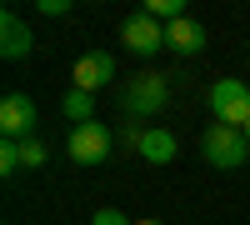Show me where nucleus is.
I'll return each mask as SVG.
<instances>
[{"label":"nucleus","instance_id":"nucleus-15","mask_svg":"<svg viewBox=\"0 0 250 225\" xmlns=\"http://www.w3.org/2000/svg\"><path fill=\"white\" fill-rule=\"evenodd\" d=\"M90 225H135V220H125L115 205H105V210H95V215H90Z\"/></svg>","mask_w":250,"mask_h":225},{"label":"nucleus","instance_id":"nucleus-16","mask_svg":"<svg viewBox=\"0 0 250 225\" xmlns=\"http://www.w3.org/2000/svg\"><path fill=\"white\" fill-rule=\"evenodd\" d=\"M35 10H40V15H65V10H70V0H40Z\"/></svg>","mask_w":250,"mask_h":225},{"label":"nucleus","instance_id":"nucleus-4","mask_svg":"<svg viewBox=\"0 0 250 225\" xmlns=\"http://www.w3.org/2000/svg\"><path fill=\"white\" fill-rule=\"evenodd\" d=\"M70 160L75 165H105L110 160V130L100 120H85V125H70Z\"/></svg>","mask_w":250,"mask_h":225},{"label":"nucleus","instance_id":"nucleus-12","mask_svg":"<svg viewBox=\"0 0 250 225\" xmlns=\"http://www.w3.org/2000/svg\"><path fill=\"white\" fill-rule=\"evenodd\" d=\"M140 10L150 15V20H165V25H175V20H185V5H180V0H145Z\"/></svg>","mask_w":250,"mask_h":225},{"label":"nucleus","instance_id":"nucleus-2","mask_svg":"<svg viewBox=\"0 0 250 225\" xmlns=\"http://www.w3.org/2000/svg\"><path fill=\"white\" fill-rule=\"evenodd\" d=\"M200 155L210 160L215 170H235V165L250 160V140H245V130L215 120V125H205V135H200Z\"/></svg>","mask_w":250,"mask_h":225},{"label":"nucleus","instance_id":"nucleus-8","mask_svg":"<svg viewBox=\"0 0 250 225\" xmlns=\"http://www.w3.org/2000/svg\"><path fill=\"white\" fill-rule=\"evenodd\" d=\"M30 50H35L30 25H25L15 10H5V15H0V55H5V60H20V55H30Z\"/></svg>","mask_w":250,"mask_h":225},{"label":"nucleus","instance_id":"nucleus-13","mask_svg":"<svg viewBox=\"0 0 250 225\" xmlns=\"http://www.w3.org/2000/svg\"><path fill=\"white\" fill-rule=\"evenodd\" d=\"M20 165H30V170H40L45 165V145L30 135V140H20Z\"/></svg>","mask_w":250,"mask_h":225},{"label":"nucleus","instance_id":"nucleus-5","mask_svg":"<svg viewBox=\"0 0 250 225\" xmlns=\"http://www.w3.org/2000/svg\"><path fill=\"white\" fill-rule=\"evenodd\" d=\"M120 40H125V50H130V55H145V60H150L155 50H165V25L150 20L145 10H135V15L120 20Z\"/></svg>","mask_w":250,"mask_h":225},{"label":"nucleus","instance_id":"nucleus-10","mask_svg":"<svg viewBox=\"0 0 250 225\" xmlns=\"http://www.w3.org/2000/svg\"><path fill=\"white\" fill-rule=\"evenodd\" d=\"M175 150H180V140H175L170 130H160V125H150V130L140 135V145H135V155H140V160H150V165H170Z\"/></svg>","mask_w":250,"mask_h":225},{"label":"nucleus","instance_id":"nucleus-6","mask_svg":"<svg viewBox=\"0 0 250 225\" xmlns=\"http://www.w3.org/2000/svg\"><path fill=\"white\" fill-rule=\"evenodd\" d=\"M35 120H40V110H35L30 95L10 90L5 100H0V130H5V140H30L35 135Z\"/></svg>","mask_w":250,"mask_h":225},{"label":"nucleus","instance_id":"nucleus-18","mask_svg":"<svg viewBox=\"0 0 250 225\" xmlns=\"http://www.w3.org/2000/svg\"><path fill=\"white\" fill-rule=\"evenodd\" d=\"M245 140H250V125H245Z\"/></svg>","mask_w":250,"mask_h":225},{"label":"nucleus","instance_id":"nucleus-14","mask_svg":"<svg viewBox=\"0 0 250 225\" xmlns=\"http://www.w3.org/2000/svg\"><path fill=\"white\" fill-rule=\"evenodd\" d=\"M20 170V140H0V175Z\"/></svg>","mask_w":250,"mask_h":225},{"label":"nucleus","instance_id":"nucleus-17","mask_svg":"<svg viewBox=\"0 0 250 225\" xmlns=\"http://www.w3.org/2000/svg\"><path fill=\"white\" fill-rule=\"evenodd\" d=\"M135 225H165V220H135Z\"/></svg>","mask_w":250,"mask_h":225},{"label":"nucleus","instance_id":"nucleus-3","mask_svg":"<svg viewBox=\"0 0 250 225\" xmlns=\"http://www.w3.org/2000/svg\"><path fill=\"white\" fill-rule=\"evenodd\" d=\"M210 115L220 120V125L245 130L250 125V85L245 80H215L210 85Z\"/></svg>","mask_w":250,"mask_h":225},{"label":"nucleus","instance_id":"nucleus-11","mask_svg":"<svg viewBox=\"0 0 250 225\" xmlns=\"http://www.w3.org/2000/svg\"><path fill=\"white\" fill-rule=\"evenodd\" d=\"M60 110H65V120H75V125H85V120H95V95L90 90H65V100H60Z\"/></svg>","mask_w":250,"mask_h":225},{"label":"nucleus","instance_id":"nucleus-1","mask_svg":"<svg viewBox=\"0 0 250 225\" xmlns=\"http://www.w3.org/2000/svg\"><path fill=\"white\" fill-rule=\"evenodd\" d=\"M165 100H170V75H155V70H140V75H130L120 85V110L135 120H150V115H160L165 110Z\"/></svg>","mask_w":250,"mask_h":225},{"label":"nucleus","instance_id":"nucleus-7","mask_svg":"<svg viewBox=\"0 0 250 225\" xmlns=\"http://www.w3.org/2000/svg\"><path fill=\"white\" fill-rule=\"evenodd\" d=\"M70 80H75V90H105L110 80H115V55L110 50H85L75 60V70H70Z\"/></svg>","mask_w":250,"mask_h":225},{"label":"nucleus","instance_id":"nucleus-9","mask_svg":"<svg viewBox=\"0 0 250 225\" xmlns=\"http://www.w3.org/2000/svg\"><path fill=\"white\" fill-rule=\"evenodd\" d=\"M165 50H175V55H200L205 50V25L200 20H175V25H165Z\"/></svg>","mask_w":250,"mask_h":225}]
</instances>
